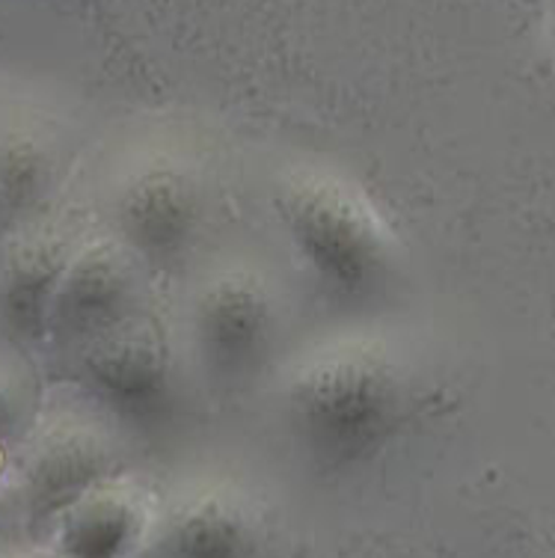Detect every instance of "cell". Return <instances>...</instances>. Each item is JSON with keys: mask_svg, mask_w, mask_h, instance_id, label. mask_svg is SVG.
Instances as JSON below:
<instances>
[{"mask_svg": "<svg viewBox=\"0 0 555 558\" xmlns=\"http://www.w3.org/2000/svg\"><path fill=\"white\" fill-rule=\"evenodd\" d=\"M57 184V155L31 134L0 137V244L36 223Z\"/></svg>", "mask_w": 555, "mask_h": 558, "instance_id": "obj_11", "label": "cell"}, {"mask_svg": "<svg viewBox=\"0 0 555 558\" xmlns=\"http://www.w3.org/2000/svg\"><path fill=\"white\" fill-rule=\"evenodd\" d=\"M117 451L107 434L77 416H57L36 430L24 461V499L33 520H60L86 494L110 482Z\"/></svg>", "mask_w": 555, "mask_h": 558, "instance_id": "obj_6", "label": "cell"}, {"mask_svg": "<svg viewBox=\"0 0 555 558\" xmlns=\"http://www.w3.org/2000/svg\"><path fill=\"white\" fill-rule=\"evenodd\" d=\"M277 215L327 294L365 301L396 270V235L372 199L345 175L294 167L277 184Z\"/></svg>", "mask_w": 555, "mask_h": 558, "instance_id": "obj_2", "label": "cell"}, {"mask_svg": "<svg viewBox=\"0 0 555 558\" xmlns=\"http://www.w3.org/2000/svg\"><path fill=\"white\" fill-rule=\"evenodd\" d=\"M75 372L86 396L119 422L137 430H158L176 413V368L158 327L134 315L84 348Z\"/></svg>", "mask_w": 555, "mask_h": 558, "instance_id": "obj_3", "label": "cell"}, {"mask_svg": "<svg viewBox=\"0 0 555 558\" xmlns=\"http://www.w3.org/2000/svg\"><path fill=\"white\" fill-rule=\"evenodd\" d=\"M77 247L53 226H27L0 258V324L15 342L48 339V318Z\"/></svg>", "mask_w": 555, "mask_h": 558, "instance_id": "obj_8", "label": "cell"}, {"mask_svg": "<svg viewBox=\"0 0 555 558\" xmlns=\"http://www.w3.org/2000/svg\"><path fill=\"white\" fill-rule=\"evenodd\" d=\"M158 558H258L256 526L236 499L208 494L172 517Z\"/></svg>", "mask_w": 555, "mask_h": 558, "instance_id": "obj_10", "label": "cell"}, {"mask_svg": "<svg viewBox=\"0 0 555 558\" xmlns=\"http://www.w3.org/2000/svg\"><path fill=\"white\" fill-rule=\"evenodd\" d=\"M24 389L15 377L0 368V442L10 437L24 416Z\"/></svg>", "mask_w": 555, "mask_h": 558, "instance_id": "obj_12", "label": "cell"}, {"mask_svg": "<svg viewBox=\"0 0 555 558\" xmlns=\"http://www.w3.org/2000/svg\"><path fill=\"white\" fill-rule=\"evenodd\" d=\"M113 223L125 247L170 265L191 247L203 223V187L172 155H155L125 172L113 194Z\"/></svg>", "mask_w": 555, "mask_h": 558, "instance_id": "obj_5", "label": "cell"}, {"mask_svg": "<svg viewBox=\"0 0 555 558\" xmlns=\"http://www.w3.org/2000/svg\"><path fill=\"white\" fill-rule=\"evenodd\" d=\"M3 558H31V556H3Z\"/></svg>", "mask_w": 555, "mask_h": 558, "instance_id": "obj_13", "label": "cell"}, {"mask_svg": "<svg viewBox=\"0 0 555 558\" xmlns=\"http://www.w3.org/2000/svg\"><path fill=\"white\" fill-rule=\"evenodd\" d=\"M137 274L131 258L107 241L77 247L48 318V339L75 354L117 324L137 315Z\"/></svg>", "mask_w": 555, "mask_h": 558, "instance_id": "obj_7", "label": "cell"}, {"mask_svg": "<svg viewBox=\"0 0 555 558\" xmlns=\"http://www.w3.org/2000/svg\"><path fill=\"white\" fill-rule=\"evenodd\" d=\"M143 532V508L137 496L101 484L57 520L60 558H125Z\"/></svg>", "mask_w": 555, "mask_h": 558, "instance_id": "obj_9", "label": "cell"}, {"mask_svg": "<svg viewBox=\"0 0 555 558\" xmlns=\"http://www.w3.org/2000/svg\"><path fill=\"white\" fill-rule=\"evenodd\" d=\"M193 339L214 375L236 380L265 363L279 310L267 279L244 265L220 268L193 298Z\"/></svg>", "mask_w": 555, "mask_h": 558, "instance_id": "obj_4", "label": "cell"}, {"mask_svg": "<svg viewBox=\"0 0 555 558\" xmlns=\"http://www.w3.org/2000/svg\"><path fill=\"white\" fill-rule=\"evenodd\" d=\"M419 398L413 365L384 336L324 339L289 365L282 408L294 437L327 470L381 449Z\"/></svg>", "mask_w": 555, "mask_h": 558, "instance_id": "obj_1", "label": "cell"}]
</instances>
